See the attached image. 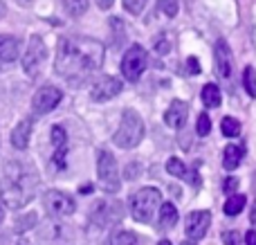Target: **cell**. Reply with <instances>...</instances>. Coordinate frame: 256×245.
Here are the masks:
<instances>
[{
    "mask_svg": "<svg viewBox=\"0 0 256 245\" xmlns=\"http://www.w3.org/2000/svg\"><path fill=\"white\" fill-rule=\"evenodd\" d=\"M104 45L88 36H63L56 45L54 70L70 84H84L104 66Z\"/></svg>",
    "mask_w": 256,
    "mask_h": 245,
    "instance_id": "cell-1",
    "label": "cell"
},
{
    "mask_svg": "<svg viewBox=\"0 0 256 245\" xmlns=\"http://www.w3.org/2000/svg\"><path fill=\"white\" fill-rule=\"evenodd\" d=\"M36 187H38V174L34 166L25 162H9L0 180V200L9 210H22L27 202L34 200Z\"/></svg>",
    "mask_w": 256,
    "mask_h": 245,
    "instance_id": "cell-2",
    "label": "cell"
},
{
    "mask_svg": "<svg viewBox=\"0 0 256 245\" xmlns=\"http://www.w3.org/2000/svg\"><path fill=\"white\" fill-rule=\"evenodd\" d=\"M142 140H144V120L132 108H126L122 112L120 126H117L115 135H112V142L120 148H135Z\"/></svg>",
    "mask_w": 256,
    "mask_h": 245,
    "instance_id": "cell-3",
    "label": "cell"
},
{
    "mask_svg": "<svg viewBox=\"0 0 256 245\" xmlns=\"http://www.w3.org/2000/svg\"><path fill=\"white\" fill-rule=\"evenodd\" d=\"M160 202H162V194L155 187H142L128 198V207H130V216L137 223H150L158 212Z\"/></svg>",
    "mask_w": 256,
    "mask_h": 245,
    "instance_id": "cell-4",
    "label": "cell"
},
{
    "mask_svg": "<svg viewBox=\"0 0 256 245\" xmlns=\"http://www.w3.org/2000/svg\"><path fill=\"white\" fill-rule=\"evenodd\" d=\"M97 180H99V187L106 194L120 192L122 180H120V171H117V162L110 151L97 153Z\"/></svg>",
    "mask_w": 256,
    "mask_h": 245,
    "instance_id": "cell-5",
    "label": "cell"
},
{
    "mask_svg": "<svg viewBox=\"0 0 256 245\" xmlns=\"http://www.w3.org/2000/svg\"><path fill=\"white\" fill-rule=\"evenodd\" d=\"M146 63H148L146 50L137 43L130 45V48L126 50L124 58H122V74H124V79L130 81V84L140 81V76L144 74V70H146Z\"/></svg>",
    "mask_w": 256,
    "mask_h": 245,
    "instance_id": "cell-6",
    "label": "cell"
},
{
    "mask_svg": "<svg viewBox=\"0 0 256 245\" xmlns=\"http://www.w3.org/2000/svg\"><path fill=\"white\" fill-rule=\"evenodd\" d=\"M43 207H45V212H48L52 218H66V216H72V214H74L76 202H74V198H72L70 194L52 189V192L45 194Z\"/></svg>",
    "mask_w": 256,
    "mask_h": 245,
    "instance_id": "cell-7",
    "label": "cell"
},
{
    "mask_svg": "<svg viewBox=\"0 0 256 245\" xmlns=\"http://www.w3.org/2000/svg\"><path fill=\"white\" fill-rule=\"evenodd\" d=\"M48 56V48H45L43 38L40 36H32L30 43H27V52L22 54V70L27 76H36L40 72Z\"/></svg>",
    "mask_w": 256,
    "mask_h": 245,
    "instance_id": "cell-8",
    "label": "cell"
},
{
    "mask_svg": "<svg viewBox=\"0 0 256 245\" xmlns=\"http://www.w3.org/2000/svg\"><path fill=\"white\" fill-rule=\"evenodd\" d=\"M63 92L56 88V86H43V88L36 90L34 99H32V108H34L36 115H48L54 108L61 104Z\"/></svg>",
    "mask_w": 256,
    "mask_h": 245,
    "instance_id": "cell-9",
    "label": "cell"
},
{
    "mask_svg": "<svg viewBox=\"0 0 256 245\" xmlns=\"http://www.w3.org/2000/svg\"><path fill=\"white\" fill-rule=\"evenodd\" d=\"M122 88H124V84H122L117 76L102 74L92 84V88H90V99H92V102H99V104L110 102V99H115L117 94L122 92Z\"/></svg>",
    "mask_w": 256,
    "mask_h": 245,
    "instance_id": "cell-10",
    "label": "cell"
},
{
    "mask_svg": "<svg viewBox=\"0 0 256 245\" xmlns=\"http://www.w3.org/2000/svg\"><path fill=\"white\" fill-rule=\"evenodd\" d=\"M209 225H212V214L207 210H198V212H191L186 216V225H184V232L189 236V241H200V238L207 234Z\"/></svg>",
    "mask_w": 256,
    "mask_h": 245,
    "instance_id": "cell-11",
    "label": "cell"
},
{
    "mask_svg": "<svg viewBox=\"0 0 256 245\" xmlns=\"http://www.w3.org/2000/svg\"><path fill=\"white\" fill-rule=\"evenodd\" d=\"M122 218V205L120 202H94L92 207V223L99 228H108V225L117 223Z\"/></svg>",
    "mask_w": 256,
    "mask_h": 245,
    "instance_id": "cell-12",
    "label": "cell"
},
{
    "mask_svg": "<svg viewBox=\"0 0 256 245\" xmlns=\"http://www.w3.org/2000/svg\"><path fill=\"white\" fill-rule=\"evenodd\" d=\"M186 117H189V104L180 102V99L171 102V106H168L166 112H164V122H166V126H171V128H176V130L184 126Z\"/></svg>",
    "mask_w": 256,
    "mask_h": 245,
    "instance_id": "cell-13",
    "label": "cell"
},
{
    "mask_svg": "<svg viewBox=\"0 0 256 245\" xmlns=\"http://www.w3.org/2000/svg\"><path fill=\"white\" fill-rule=\"evenodd\" d=\"M72 230L63 223H48L43 230H40V241L45 243H70Z\"/></svg>",
    "mask_w": 256,
    "mask_h": 245,
    "instance_id": "cell-14",
    "label": "cell"
},
{
    "mask_svg": "<svg viewBox=\"0 0 256 245\" xmlns=\"http://www.w3.org/2000/svg\"><path fill=\"white\" fill-rule=\"evenodd\" d=\"M232 52H230V45L227 40H218L216 43V70L222 79H232Z\"/></svg>",
    "mask_w": 256,
    "mask_h": 245,
    "instance_id": "cell-15",
    "label": "cell"
},
{
    "mask_svg": "<svg viewBox=\"0 0 256 245\" xmlns=\"http://www.w3.org/2000/svg\"><path fill=\"white\" fill-rule=\"evenodd\" d=\"M20 54V40L16 36L0 34V63H14Z\"/></svg>",
    "mask_w": 256,
    "mask_h": 245,
    "instance_id": "cell-16",
    "label": "cell"
},
{
    "mask_svg": "<svg viewBox=\"0 0 256 245\" xmlns=\"http://www.w3.org/2000/svg\"><path fill=\"white\" fill-rule=\"evenodd\" d=\"M243 156H245V146H240V144H227L225 151H222V166L227 171L238 169V164L243 162Z\"/></svg>",
    "mask_w": 256,
    "mask_h": 245,
    "instance_id": "cell-17",
    "label": "cell"
},
{
    "mask_svg": "<svg viewBox=\"0 0 256 245\" xmlns=\"http://www.w3.org/2000/svg\"><path fill=\"white\" fill-rule=\"evenodd\" d=\"M30 138H32V120L18 122V126L12 130V144H14V148H18V151L27 148V144H30Z\"/></svg>",
    "mask_w": 256,
    "mask_h": 245,
    "instance_id": "cell-18",
    "label": "cell"
},
{
    "mask_svg": "<svg viewBox=\"0 0 256 245\" xmlns=\"http://www.w3.org/2000/svg\"><path fill=\"white\" fill-rule=\"evenodd\" d=\"M166 171H168V174H171V176H176V178H184L186 182H189V180H191V182H194L196 187H198V184H200L198 176H196V174H191V171L186 169V164L180 160V158H168V160H166Z\"/></svg>",
    "mask_w": 256,
    "mask_h": 245,
    "instance_id": "cell-19",
    "label": "cell"
},
{
    "mask_svg": "<svg viewBox=\"0 0 256 245\" xmlns=\"http://www.w3.org/2000/svg\"><path fill=\"white\" fill-rule=\"evenodd\" d=\"M160 228L168 230L178 223V207L173 202H160Z\"/></svg>",
    "mask_w": 256,
    "mask_h": 245,
    "instance_id": "cell-20",
    "label": "cell"
},
{
    "mask_svg": "<svg viewBox=\"0 0 256 245\" xmlns=\"http://www.w3.org/2000/svg\"><path fill=\"white\" fill-rule=\"evenodd\" d=\"M200 99H202V104L207 108H218L222 102V94H220V88H218L216 84H207L202 88V92H200Z\"/></svg>",
    "mask_w": 256,
    "mask_h": 245,
    "instance_id": "cell-21",
    "label": "cell"
},
{
    "mask_svg": "<svg viewBox=\"0 0 256 245\" xmlns=\"http://www.w3.org/2000/svg\"><path fill=\"white\" fill-rule=\"evenodd\" d=\"M245 202H248L245 196H240V194H232V196L225 200V205H222V212H225V216H236V214L243 212Z\"/></svg>",
    "mask_w": 256,
    "mask_h": 245,
    "instance_id": "cell-22",
    "label": "cell"
},
{
    "mask_svg": "<svg viewBox=\"0 0 256 245\" xmlns=\"http://www.w3.org/2000/svg\"><path fill=\"white\" fill-rule=\"evenodd\" d=\"M61 4L68 16H72V18H79L88 12V0H61Z\"/></svg>",
    "mask_w": 256,
    "mask_h": 245,
    "instance_id": "cell-23",
    "label": "cell"
},
{
    "mask_svg": "<svg viewBox=\"0 0 256 245\" xmlns=\"http://www.w3.org/2000/svg\"><path fill=\"white\" fill-rule=\"evenodd\" d=\"M220 130H222L225 138H238L240 135V122L236 120V117H222Z\"/></svg>",
    "mask_w": 256,
    "mask_h": 245,
    "instance_id": "cell-24",
    "label": "cell"
},
{
    "mask_svg": "<svg viewBox=\"0 0 256 245\" xmlns=\"http://www.w3.org/2000/svg\"><path fill=\"white\" fill-rule=\"evenodd\" d=\"M108 245H140V241H137V234L122 230V232L112 234L110 241H108Z\"/></svg>",
    "mask_w": 256,
    "mask_h": 245,
    "instance_id": "cell-25",
    "label": "cell"
},
{
    "mask_svg": "<svg viewBox=\"0 0 256 245\" xmlns=\"http://www.w3.org/2000/svg\"><path fill=\"white\" fill-rule=\"evenodd\" d=\"M243 88L248 90L250 97H256V70L252 66H248L243 70Z\"/></svg>",
    "mask_w": 256,
    "mask_h": 245,
    "instance_id": "cell-26",
    "label": "cell"
},
{
    "mask_svg": "<svg viewBox=\"0 0 256 245\" xmlns=\"http://www.w3.org/2000/svg\"><path fill=\"white\" fill-rule=\"evenodd\" d=\"M66 156H68V144H61V146H54V156H52V164L56 171L66 169Z\"/></svg>",
    "mask_w": 256,
    "mask_h": 245,
    "instance_id": "cell-27",
    "label": "cell"
},
{
    "mask_svg": "<svg viewBox=\"0 0 256 245\" xmlns=\"http://www.w3.org/2000/svg\"><path fill=\"white\" fill-rule=\"evenodd\" d=\"M158 9L166 18H176L178 9H180V2H178V0H158Z\"/></svg>",
    "mask_w": 256,
    "mask_h": 245,
    "instance_id": "cell-28",
    "label": "cell"
},
{
    "mask_svg": "<svg viewBox=\"0 0 256 245\" xmlns=\"http://www.w3.org/2000/svg\"><path fill=\"white\" fill-rule=\"evenodd\" d=\"M146 2H148V0H122L124 9H126L128 14H132V16H140V14L144 12Z\"/></svg>",
    "mask_w": 256,
    "mask_h": 245,
    "instance_id": "cell-29",
    "label": "cell"
},
{
    "mask_svg": "<svg viewBox=\"0 0 256 245\" xmlns=\"http://www.w3.org/2000/svg\"><path fill=\"white\" fill-rule=\"evenodd\" d=\"M209 130H212V120H209L207 112H202V115L198 117V124H196V133H198L200 138H207Z\"/></svg>",
    "mask_w": 256,
    "mask_h": 245,
    "instance_id": "cell-30",
    "label": "cell"
},
{
    "mask_svg": "<svg viewBox=\"0 0 256 245\" xmlns=\"http://www.w3.org/2000/svg\"><path fill=\"white\" fill-rule=\"evenodd\" d=\"M240 238H243V234L238 232H222V243L225 245H240Z\"/></svg>",
    "mask_w": 256,
    "mask_h": 245,
    "instance_id": "cell-31",
    "label": "cell"
},
{
    "mask_svg": "<svg viewBox=\"0 0 256 245\" xmlns=\"http://www.w3.org/2000/svg\"><path fill=\"white\" fill-rule=\"evenodd\" d=\"M155 50H158L160 54H166L168 50H171V43L166 40V34H160V40L155 43Z\"/></svg>",
    "mask_w": 256,
    "mask_h": 245,
    "instance_id": "cell-32",
    "label": "cell"
},
{
    "mask_svg": "<svg viewBox=\"0 0 256 245\" xmlns=\"http://www.w3.org/2000/svg\"><path fill=\"white\" fill-rule=\"evenodd\" d=\"M186 70H189V74H200V63L196 56H189L186 58Z\"/></svg>",
    "mask_w": 256,
    "mask_h": 245,
    "instance_id": "cell-33",
    "label": "cell"
},
{
    "mask_svg": "<svg viewBox=\"0 0 256 245\" xmlns=\"http://www.w3.org/2000/svg\"><path fill=\"white\" fill-rule=\"evenodd\" d=\"M236 187H238V180H236V178H227L225 182H222V189H225V194H234Z\"/></svg>",
    "mask_w": 256,
    "mask_h": 245,
    "instance_id": "cell-34",
    "label": "cell"
},
{
    "mask_svg": "<svg viewBox=\"0 0 256 245\" xmlns=\"http://www.w3.org/2000/svg\"><path fill=\"white\" fill-rule=\"evenodd\" d=\"M245 245H256V232H254V230L245 232Z\"/></svg>",
    "mask_w": 256,
    "mask_h": 245,
    "instance_id": "cell-35",
    "label": "cell"
},
{
    "mask_svg": "<svg viewBox=\"0 0 256 245\" xmlns=\"http://www.w3.org/2000/svg\"><path fill=\"white\" fill-rule=\"evenodd\" d=\"M99 7H102V9H110L112 7V0H99Z\"/></svg>",
    "mask_w": 256,
    "mask_h": 245,
    "instance_id": "cell-36",
    "label": "cell"
},
{
    "mask_svg": "<svg viewBox=\"0 0 256 245\" xmlns=\"http://www.w3.org/2000/svg\"><path fill=\"white\" fill-rule=\"evenodd\" d=\"M16 2L20 4V7H30V4H32V0H16Z\"/></svg>",
    "mask_w": 256,
    "mask_h": 245,
    "instance_id": "cell-37",
    "label": "cell"
},
{
    "mask_svg": "<svg viewBox=\"0 0 256 245\" xmlns=\"http://www.w3.org/2000/svg\"><path fill=\"white\" fill-rule=\"evenodd\" d=\"M18 245H32V243H30V238H20V241H18Z\"/></svg>",
    "mask_w": 256,
    "mask_h": 245,
    "instance_id": "cell-38",
    "label": "cell"
},
{
    "mask_svg": "<svg viewBox=\"0 0 256 245\" xmlns=\"http://www.w3.org/2000/svg\"><path fill=\"white\" fill-rule=\"evenodd\" d=\"M0 245H7V238H4L2 234H0Z\"/></svg>",
    "mask_w": 256,
    "mask_h": 245,
    "instance_id": "cell-39",
    "label": "cell"
},
{
    "mask_svg": "<svg viewBox=\"0 0 256 245\" xmlns=\"http://www.w3.org/2000/svg\"><path fill=\"white\" fill-rule=\"evenodd\" d=\"M2 218H4V214H2V207H0V223H2Z\"/></svg>",
    "mask_w": 256,
    "mask_h": 245,
    "instance_id": "cell-40",
    "label": "cell"
},
{
    "mask_svg": "<svg viewBox=\"0 0 256 245\" xmlns=\"http://www.w3.org/2000/svg\"><path fill=\"white\" fill-rule=\"evenodd\" d=\"M182 245H196L194 241H184V243H182Z\"/></svg>",
    "mask_w": 256,
    "mask_h": 245,
    "instance_id": "cell-41",
    "label": "cell"
},
{
    "mask_svg": "<svg viewBox=\"0 0 256 245\" xmlns=\"http://www.w3.org/2000/svg\"><path fill=\"white\" fill-rule=\"evenodd\" d=\"M158 245H171V243H168V241H160Z\"/></svg>",
    "mask_w": 256,
    "mask_h": 245,
    "instance_id": "cell-42",
    "label": "cell"
},
{
    "mask_svg": "<svg viewBox=\"0 0 256 245\" xmlns=\"http://www.w3.org/2000/svg\"><path fill=\"white\" fill-rule=\"evenodd\" d=\"M48 245H63V243H48ZM68 245V243H66Z\"/></svg>",
    "mask_w": 256,
    "mask_h": 245,
    "instance_id": "cell-43",
    "label": "cell"
},
{
    "mask_svg": "<svg viewBox=\"0 0 256 245\" xmlns=\"http://www.w3.org/2000/svg\"><path fill=\"white\" fill-rule=\"evenodd\" d=\"M0 66H2V63H0Z\"/></svg>",
    "mask_w": 256,
    "mask_h": 245,
    "instance_id": "cell-44",
    "label": "cell"
}]
</instances>
